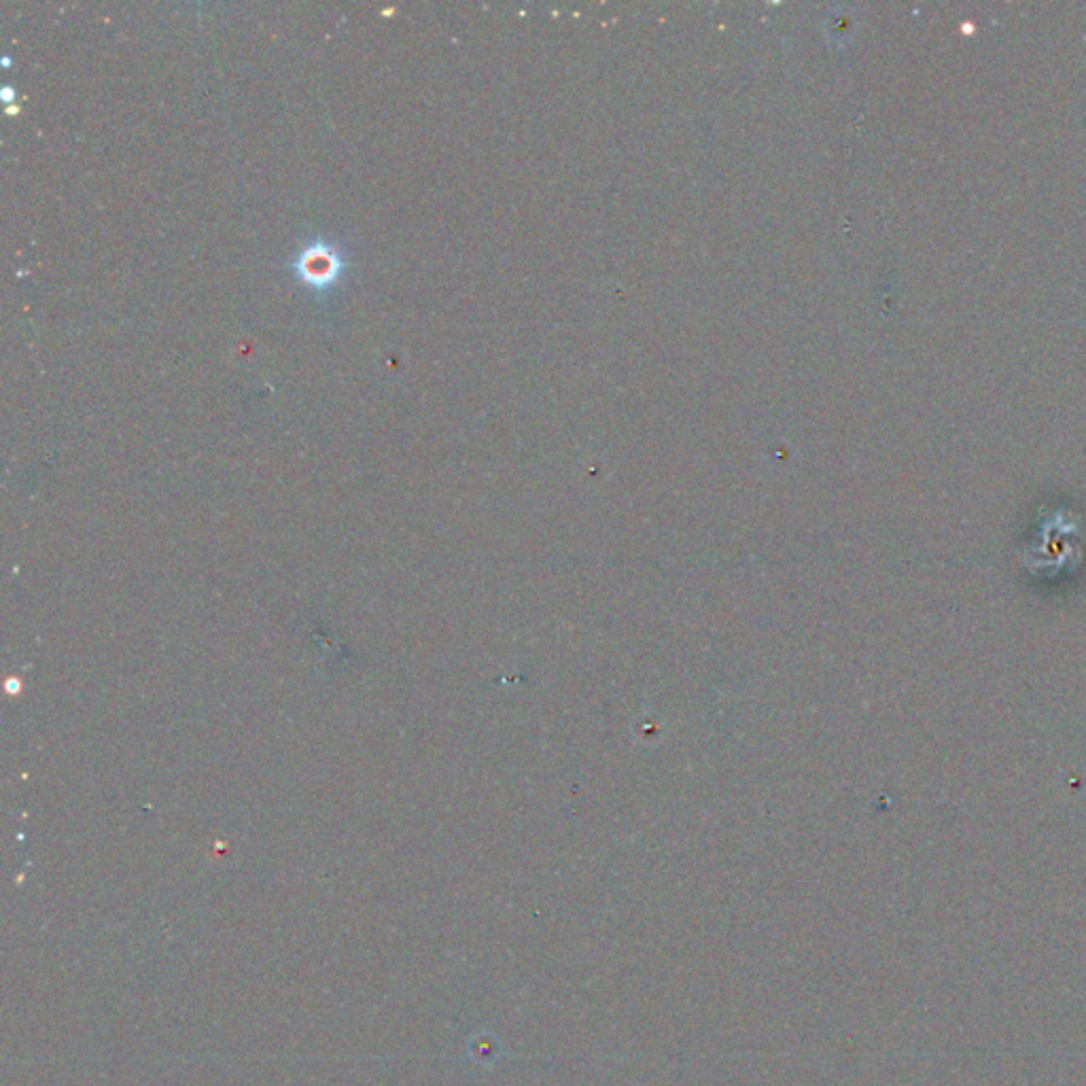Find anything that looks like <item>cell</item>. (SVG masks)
I'll use <instances>...</instances> for the list:
<instances>
[{
    "label": "cell",
    "mask_w": 1086,
    "mask_h": 1086,
    "mask_svg": "<svg viewBox=\"0 0 1086 1086\" xmlns=\"http://www.w3.org/2000/svg\"><path fill=\"white\" fill-rule=\"evenodd\" d=\"M295 268H297V274H300L302 280H306L308 285L321 287V285H329L331 280L338 276V272L342 270V259L334 249L329 247V244L314 242L306 251H302L300 257H297Z\"/></svg>",
    "instance_id": "6da1fadb"
}]
</instances>
